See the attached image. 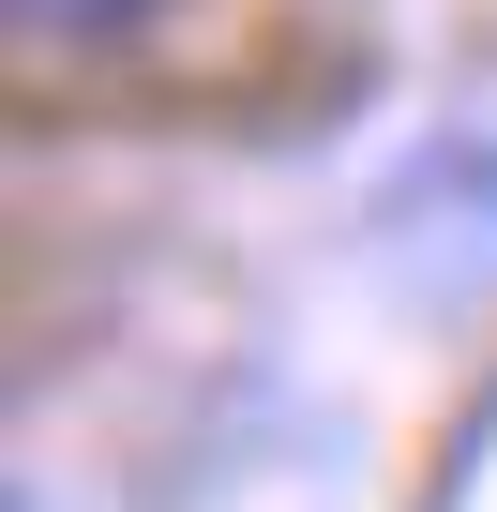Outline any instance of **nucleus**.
I'll return each mask as SVG.
<instances>
[{
  "label": "nucleus",
  "mask_w": 497,
  "mask_h": 512,
  "mask_svg": "<svg viewBox=\"0 0 497 512\" xmlns=\"http://www.w3.org/2000/svg\"><path fill=\"white\" fill-rule=\"evenodd\" d=\"M151 0H16V31L31 46H91V31H136Z\"/></svg>",
  "instance_id": "1"
}]
</instances>
